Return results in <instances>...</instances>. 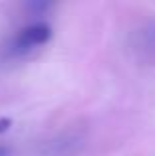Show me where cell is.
<instances>
[{
	"label": "cell",
	"instance_id": "1",
	"mask_svg": "<svg viewBox=\"0 0 155 156\" xmlns=\"http://www.w3.org/2000/svg\"><path fill=\"white\" fill-rule=\"evenodd\" d=\"M52 38V28L46 22H36L30 26L22 28L18 34L14 36L10 44V53L12 55H24V53L36 50V48L48 44Z\"/></svg>",
	"mask_w": 155,
	"mask_h": 156
},
{
	"label": "cell",
	"instance_id": "3",
	"mask_svg": "<svg viewBox=\"0 0 155 156\" xmlns=\"http://www.w3.org/2000/svg\"><path fill=\"white\" fill-rule=\"evenodd\" d=\"M10 125H12V121H10V119L2 117V119H0V133H6V130L10 129Z\"/></svg>",
	"mask_w": 155,
	"mask_h": 156
},
{
	"label": "cell",
	"instance_id": "4",
	"mask_svg": "<svg viewBox=\"0 0 155 156\" xmlns=\"http://www.w3.org/2000/svg\"><path fill=\"white\" fill-rule=\"evenodd\" d=\"M0 156H10V150L6 146H0Z\"/></svg>",
	"mask_w": 155,
	"mask_h": 156
},
{
	"label": "cell",
	"instance_id": "2",
	"mask_svg": "<svg viewBox=\"0 0 155 156\" xmlns=\"http://www.w3.org/2000/svg\"><path fill=\"white\" fill-rule=\"evenodd\" d=\"M133 38H135V51L155 59V22L145 24L141 30L133 34Z\"/></svg>",
	"mask_w": 155,
	"mask_h": 156
}]
</instances>
